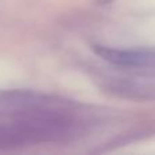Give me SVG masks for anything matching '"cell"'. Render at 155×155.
<instances>
[{
    "instance_id": "6da1fadb",
    "label": "cell",
    "mask_w": 155,
    "mask_h": 155,
    "mask_svg": "<svg viewBox=\"0 0 155 155\" xmlns=\"http://www.w3.org/2000/svg\"><path fill=\"white\" fill-rule=\"evenodd\" d=\"M94 52L104 60L116 65L123 67H140L148 64L153 57L143 51H132V49H116L105 45H94Z\"/></svg>"
}]
</instances>
